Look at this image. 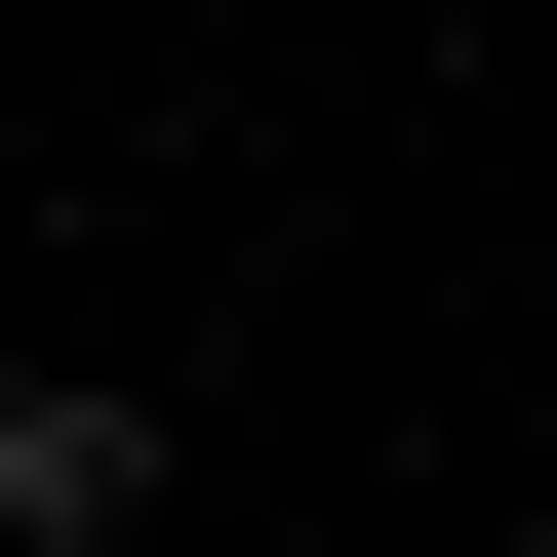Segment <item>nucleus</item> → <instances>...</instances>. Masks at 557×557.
I'll return each mask as SVG.
<instances>
[{
    "label": "nucleus",
    "mask_w": 557,
    "mask_h": 557,
    "mask_svg": "<svg viewBox=\"0 0 557 557\" xmlns=\"http://www.w3.org/2000/svg\"><path fill=\"white\" fill-rule=\"evenodd\" d=\"M160 518V398H0V557H120Z\"/></svg>",
    "instance_id": "nucleus-1"
}]
</instances>
